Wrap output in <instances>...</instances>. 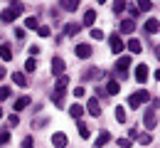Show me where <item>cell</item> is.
Segmentation results:
<instances>
[{
    "mask_svg": "<svg viewBox=\"0 0 160 148\" xmlns=\"http://www.w3.org/2000/svg\"><path fill=\"white\" fill-rule=\"evenodd\" d=\"M22 10H25V5L22 3H10V8H5L2 13H0V22H15L18 18L22 15Z\"/></svg>",
    "mask_w": 160,
    "mask_h": 148,
    "instance_id": "1",
    "label": "cell"
},
{
    "mask_svg": "<svg viewBox=\"0 0 160 148\" xmlns=\"http://www.w3.org/2000/svg\"><path fill=\"white\" fill-rule=\"evenodd\" d=\"M145 101H150V91H148V89H140V91H136V94L128 96V106H131V109H138V106L145 104Z\"/></svg>",
    "mask_w": 160,
    "mask_h": 148,
    "instance_id": "2",
    "label": "cell"
},
{
    "mask_svg": "<svg viewBox=\"0 0 160 148\" xmlns=\"http://www.w3.org/2000/svg\"><path fill=\"white\" fill-rule=\"evenodd\" d=\"M143 121H145V128H148V131H155V126H158V116H155V109H148Z\"/></svg>",
    "mask_w": 160,
    "mask_h": 148,
    "instance_id": "3",
    "label": "cell"
},
{
    "mask_svg": "<svg viewBox=\"0 0 160 148\" xmlns=\"http://www.w3.org/2000/svg\"><path fill=\"white\" fill-rule=\"evenodd\" d=\"M64 69H67L64 59H62V57H52V74H54V77H62Z\"/></svg>",
    "mask_w": 160,
    "mask_h": 148,
    "instance_id": "4",
    "label": "cell"
},
{
    "mask_svg": "<svg viewBox=\"0 0 160 148\" xmlns=\"http://www.w3.org/2000/svg\"><path fill=\"white\" fill-rule=\"evenodd\" d=\"M67 143H69V138H67V133H62V131H57V133L52 136V146H54V148H67Z\"/></svg>",
    "mask_w": 160,
    "mask_h": 148,
    "instance_id": "5",
    "label": "cell"
},
{
    "mask_svg": "<svg viewBox=\"0 0 160 148\" xmlns=\"http://www.w3.org/2000/svg\"><path fill=\"white\" fill-rule=\"evenodd\" d=\"M108 47H111L113 54H121V52H123V42H121L118 35H111V37H108Z\"/></svg>",
    "mask_w": 160,
    "mask_h": 148,
    "instance_id": "6",
    "label": "cell"
},
{
    "mask_svg": "<svg viewBox=\"0 0 160 148\" xmlns=\"http://www.w3.org/2000/svg\"><path fill=\"white\" fill-rule=\"evenodd\" d=\"M74 54H77L79 59H89V57H91V47L81 42V44H77V47H74Z\"/></svg>",
    "mask_w": 160,
    "mask_h": 148,
    "instance_id": "7",
    "label": "cell"
},
{
    "mask_svg": "<svg viewBox=\"0 0 160 148\" xmlns=\"http://www.w3.org/2000/svg\"><path fill=\"white\" fill-rule=\"evenodd\" d=\"M136 82H138V84H145V82H148V64H138V67H136Z\"/></svg>",
    "mask_w": 160,
    "mask_h": 148,
    "instance_id": "8",
    "label": "cell"
},
{
    "mask_svg": "<svg viewBox=\"0 0 160 148\" xmlns=\"http://www.w3.org/2000/svg\"><path fill=\"white\" fill-rule=\"evenodd\" d=\"M128 67H131V57H121L118 62H116V69H118V77H121V79L126 77V72H128Z\"/></svg>",
    "mask_w": 160,
    "mask_h": 148,
    "instance_id": "9",
    "label": "cell"
},
{
    "mask_svg": "<svg viewBox=\"0 0 160 148\" xmlns=\"http://www.w3.org/2000/svg\"><path fill=\"white\" fill-rule=\"evenodd\" d=\"M59 8L64 13H74L79 8V0H59Z\"/></svg>",
    "mask_w": 160,
    "mask_h": 148,
    "instance_id": "10",
    "label": "cell"
},
{
    "mask_svg": "<svg viewBox=\"0 0 160 148\" xmlns=\"http://www.w3.org/2000/svg\"><path fill=\"white\" fill-rule=\"evenodd\" d=\"M108 141H111V133H108V131H101L99 136H96V141H94V148H101V146H106Z\"/></svg>",
    "mask_w": 160,
    "mask_h": 148,
    "instance_id": "11",
    "label": "cell"
},
{
    "mask_svg": "<svg viewBox=\"0 0 160 148\" xmlns=\"http://www.w3.org/2000/svg\"><path fill=\"white\" fill-rule=\"evenodd\" d=\"M86 111H89L91 116H101V106H99V101H96L94 96L89 99V104H86Z\"/></svg>",
    "mask_w": 160,
    "mask_h": 148,
    "instance_id": "12",
    "label": "cell"
},
{
    "mask_svg": "<svg viewBox=\"0 0 160 148\" xmlns=\"http://www.w3.org/2000/svg\"><path fill=\"white\" fill-rule=\"evenodd\" d=\"M126 47H128V49H131L133 54H140V52H143V44H140V40H138V37H131Z\"/></svg>",
    "mask_w": 160,
    "mask_h": 148,
    "instance_id": "13",
    "label": "cell"
},
{
    "mask_svg": "<svg viewBox=\"0 0 160 148\" xmlns=\"http://www.w3.org/2000/svg\"><path fill=\"white\" fill-rule=\"evenodd\" d=\"M0 59L2 62H10L12 59V47L10 44H0Z\"/></svg>",
    "mask_w": 160,
    "mask_h": 148,
    "instance_id": "14",
    "label": "cell"
},
{
    "mask_svg": "<svg viewBox=\"0 0 160 148\" xmlns=\"http://www.w3.org/2000/svg\"><path fill=\"white\" fill-rule=\"evenodd\" d=\"M67 86H69V77H64V74H62L59 79H57V84H54V91L64 94V91H67Z\"/></svg>",
    "mask_w": 160,
    "mask_h": 148,
    "instance_id": "15",
    "label": "cell"
},
{
    "mask_svg": "<svg viewBox=\"0 0 160 148\" xmlns=\"http://www.w3.org/2000/svg\"><path fill=\"white\" fill-rule=\"evenodd\" d=\"M118 30L123 32V35H131V32L136 30V20H123V22H121V27H118Z\"/></svg>",
    "mask_w": 160,
    "mask_h": 148,
    "instance_id": "16",
    "label": "cell"
},
{
    "mask_svg": "<svg viewBox=\"0 0 160 148\" xmlns=\"http://www.w3.org/2000/svg\"><path fill=\"white\" fill-rule=\"evenodd\" d=\"M79 30H81V25H77V22H67V25H64V35H67V37L77 35Z\"/></svg>",
    "mask_w": 160,
    "mask_h": 148,
    "instance_id": "17",
    "label": "cell"
},
{
    "mask_svg": "<svg viewBox=\"0 0 160 148\" xmlns=\"http://www.w3.org/2000/svg\"><path fill=\"white\" fill-rule=\"evenodd\" d=\"M94 22H96V10H86V15H84V27H94Z\"/></svg>",
    "mask_w": 160,
    "mask_h": 148,
    "instance_id": "18",
    "label": "cell"
},
{
    "mask_svg": "<svg viewBox=\"0 0 160 148\" xmlns=\"http://www.w3.org/2000/svg\"><path fill=\"white\" fill-rule=\"evenodd\" d=\"M138 13H150L153 10V0H138Z\"/></svg>",
    "mask_w": 160,
    "mask_h": 148,
    "instance_id": "19",
    "label": "cell"
},
{
    "mask_svg": "<svg viewBox=\"0 0 160 148\" xmlns=\"http://www.w3.org/2000/svg\"><path fill=\"white\" fill-rule=\"evenodd\" d=\"M158 18H150V20H145V30H148V32H150V35H155V32H158Z\"/></svg>",
    "mask_w": 160,
    "mask_h": 148,
    "instance_id": "20",
    "label": "cell"
},
{
    "mask_svg": "<svg viewBox=\"0 0 160 148\" xmlns=\"http://www.w3.org/2000/svg\"><path fill=\"white\" fill-rule=\"evenodd\" d=\"M118 91H121V84L116 82V79H111V82L106 84V94H111V96H113V94H118Z\"/></svg>",
    "mask_w": 160,
    "mask_h": 148,
    "instance_id": "21",
    "label": "cell"
},
{
    "mask_svg": "<svg viewBox=\"0 0 160 148\" xmlns=\"http://www.w3.org/2000/svg\"><path fill=\"white\" fill-rule=\"evenodd\" d=\"M12 82L18 86H27V77H25L22 72H12Z\"/></svg>",
    "mask_w": 160,
    "mask_h": 148,
    "instance_id": "22",
    "label": "cell"
},
{
    "mask_svg": "<svg viewBox=\"0 0 160 148\" xmlns=\"http://www.w3.org/2000/svg\"><path fill=\"white\" fill-rule=\"evenodd\" d=\"M30 106V96H20L18 101H15V111H22V109H27Z\"/></svg>",
    "mask_w": 160,
    "mask_h": 148,
    "instance_id": "23",
    "label": "cell"
},
{
    "mask_svg": "<svg viewBox=\"0 0 160 148\" xmlns=\"http://www.w3.org/2000/svg\"><path fill=\"white\" fill-rule=\"evenodd\" d=\"M69 114H72V119H81V116H84V106L74 104L72 109H69Z\"/></svg>",
    "mask_w": 160,
    "mask_h": 148,
    "instance_id": "24",
    "label": "cell"
},
{
    "mask_svg": "<svg viewBox=\"0 0 160 148\" xmlns=\"http://www.w3.org/2000/svg\"><path fill=\"white\" fill-rule=\"evenodd\" d=\"M116 15H121L123 10H126V0H113V8H111Z\"/></svg>",
    "mask_w": 160,
    "mask_h": 148,
    "instance_id": "25",
    "label": "cell"
},
{
    "mask_svg": "<svg viewBox=\"0 0 160 148\" xmlns=\"http://www.w3.org/2000/svg\"><path fill=\"white\" fill-rule=\"evenodd\" d=\"M79 136H81V138H89V136H91V128L86 126L84 121H79Z\"/></svg>",
    "mask_w": 160,
    "mask_h": 148,
    "instance_id": "26",
    "label": "cell"
},
{
    "mask_svg": "<svg viewBox=\"0 0 160 148\" xmlns=\"http://www.w3.org/2000/svg\"><path fill=\"white\" fill-rule=\"evenodd\" d=\"M96 77H103V72H99V69H86L84 72V79H96Z\"/></svg>",
    "mask_w": 160,
    "mask_h": 148,
    "instance_id": "27",
    "label": "cell"
},
{
    "mask_svg": "<svg viewBox=\"0 0 160 148\" xmlns=\"http://www.w3.org/2000/svg\"><path fill=\"white\" fill-rule=\"evenodd\" d=\"M35 69H37V62H35V57H30V59L25 62V72H27V74H32Z\"/></svg>",
    "mask_w": 160,
    "mask_h": 148,
    "instance_id": "28",
    "label": "cell"
},
{
    "mask_svg": "<svg viewBox=\"0 0 160 148\" xmlns=\"http://www.w3.org/2000/svg\"><path fill=\"white\" fill-rule=\"evenodd\" d=\"M116 121H118V124H126V109H123V106H116Z\"/></svg>",
    "mask_w": 160,
    "mask_h": 148,
    "instance_id": "29",
    "label": "cell"
},
{
    "mask_svg": "<svg viewBox=\"0 0 160 148\" xmlns=\"http://www.w3.org/2000/svg\"><path fill=\"white\" fill-rule=\"evenodd\" d=\"M25 27H27V30H37V27H40L37 18H27V20H25Z\"/></svg>",
    "mask_w": 160,
    "mask_h": 148,
    "instance_id": "30",
    "label": "cell"
},
{
    "mask_svg": "<svg viewBox=\"0 0 160 148\" xmlns=\"http://www.w3.org/2000/svg\"><path fill=\"white\" fill-rule=\"evenodd\" d=\"M37 35H40V37H49V35H52V30H49L47 25H40V27H37Z\"/></svg>",
    "mask_w": 160,
    "mask_h": 148,
    "instance_id": "31",
    "label": "cell"
},
{
    "mask_svg": "<svg viewBox=\"0 0 160 148\" xmlns=\"http://www.w3.org/2000/svg\"><path fill=\"white\" fill-rule=\"evenodd\" d=\"M10 94H12V89H10V86H0V101H5Z\"/></svg>",
    "mask_w": 160,
    "mask_h": 148,
    "instance_id": "32",
    "label": "cell"
},
{
    "mask_svg": "<svg viewBox=\"0 0 160 148\" xmlns=\"http://www.w3.org/2000/svg\"><path fill=\"white\" fill-rule=\"evenodd\" d=\"M138 141L143 143V146H148V143L153 141V136H150V133H138Z\"/></svg>",
    "mask_w": 160,
    "mask_h": 148,
    "instance_id": "33",
    "label": "cell"
},
{
    "mask_svg": "<svg viewBox=\"0 0 160 148\" xmlns=\"http://www.w3.org/2000/svg\"><path fill=\"white\" fill-rule=\"evenodd\" d=\"M22 148H35V141H32V136H25V138H22Z\"/></svg>",
    "mask_w": 160,
    "mask_h": 148,
    "instance_id": "34",
    "label": "cell"
},
{
    "mask_svg": "<svg viewBox=\"0 0 160 148\" xmlns=\"http://www.w3.org/2000/svg\"><path fill=\"white\" fill-rule=\"evenodd\" d=\"M8 124H10V126H18V124H20V116H18V114H10V116H8Z\"/></svg>",
    "mask_w": 160,
    "mask_h": 148,
    "instance_id": "35",
    "label": "cell"
},
{
    "mask_svg": "<svg viewBox=\"0 0 160 148\" xmlns=\"http://www.w3.org/2000/svg\"><path fill=\"white\" fill-rule=\"evenodd\" d=\"M128 15H131L128 20H136V18L140 15V13H138V8H136V5H131V8H128Z\"/></svg>",
    "mask_w": 160,
    "mask_h": 148,
    "instance_id": "36",
    "label": "cell"
},
{
    "mask_svg": "<svg viewBox=\"0 0 160 148\" xmlns=\"http://www.w3.org/2000/svg\"><path fill=\"white\" fill-rule=\"evenodd\" d=\"M91 40H103V32H101V30H94V27H91Z\"/></svg>",
    "mask_w": 160,
    "mask_h": 148,
    "instance_id": "37",
    "label": "cell"
},
{
    "mask_svg": "<svg viewBox=\"0 0 160 148\" xmlns=\"http://www.w3.org/2000/svg\"><path fill=\"white\" fill-rule=\"evenodd\" d=\"M118 146L121 148H131V141H128V138H118Z\"/></svg>",
    "mask_w": 160,
    "mask_h": 148,
    "instance_id": "38",
    "label": "cell"
},
{
    "mask_svg": "<svg viewBox=\"0 0 160 148\" xmlns=\"http://www.w3.org/2000/svg\"><path fill=\"white\" fill-rule=\"evenodd\" d=\"M131 138H133V141L138 138V128H131V131H128V141H131Z\"/></svg>",
    "mask_w": 160,
    "mask_h": 148,
    "instance_id": "39",
    "label": "cell"
},
{
    "mask_svg": "<svg viewBox=\"0 0 160 148\" xmlns=\"http://www.w3.org/2000/svg\"><path fill=\"white\" fill-rule=\"evenodd\" d=\"M8 141H10V133L2 131V133H0V143H8Z\"/></svg>",
    "mask_w": 160,
    "mask_h": 148,
    "instance_id": "40",
    "label": "cell"
},
{
    "mask_svg": "<svg viewBox=\"0 0 160 148\" xmlns=\"http://www.w3.org/2000/svg\"><path fill=\"white\" fill-rule=\"evenodd\" d=\"M40 52H42V49H40V47H37V44H32V47H30V54H32V57H37Z\"/></svg>",
    "mask_w": 160,
    "mask_h": 148,
    "instance_id": "41",
    "label": "cell"
},
{
    "mask_svg": "<svg viewBox=\"0 0 160 148\" xmlns=\"http://www.w3.org/2000/svg\"><path fill=\"white\" fill-rule=\"evenodd\" d=\"M74 96H77V99L84 96V86H77V89H74Z\"/></svg>",
    "mask_w": 160,
    "mask_h": 148,
    "instance_id": "42",
    "label": "cell"
},
{
    "mask_svg": "<svg viewBox=\"0 0 160 148\" xmlns=\"http://www.w3.org/2000/svg\"><path fill=\"white\" fill-rule=\"evenodd\" d=\"M15 37H18V40H22V37H25V30H20V27H18V30H15Z\"/></svg>",
    "mask_w": 160,
    "mask_h": 148,
    "instance_id": "43",
    "label": "cell"
},
{
    "mask_svg": "<svg viewBox=\"0 0 160 148\" xmlns=\"http://www.w3.org/2000/svg\"><path fill=\"white\" fill-rule=\"evenodd\" d=\"M96 3H99V5H103V3H106V0H96Z\"/></svg>",
    "mask_w": 160,
    "mask_h": 148,
    "instance_id": "44",
    "label": "cell"
},
{
    "mask_svg": "<svg viewBox=\"0 0 160 148\" xmlns=\"http://www.w3.org/2000/svg\"><path fill=\"white\" fill-rule=\"evenodd\" d=\"M0 119H2V109H0Z\"/></svg>",
    "mask_w": 160,
    "mask_h": 148,
    "instance_id": "45",
    "label": "cell"
}]
</instances>
